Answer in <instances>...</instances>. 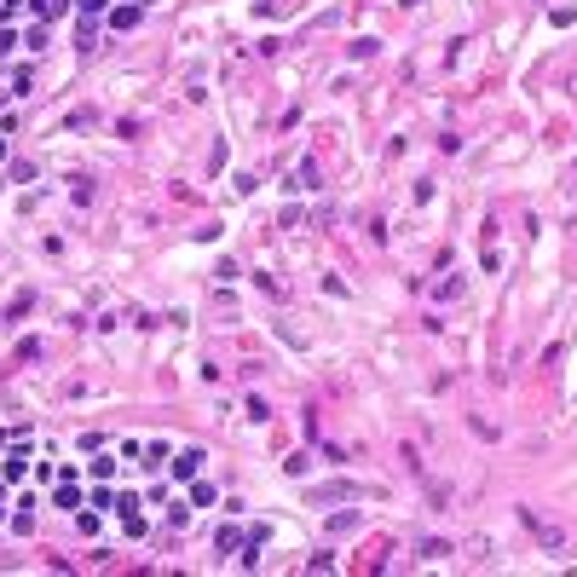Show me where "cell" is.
Instances as JSON below:
<instances>
[{
    "label": "cell",
    "mask_w": 577,
    "mask_h": 577,
    "mask_svg": "<svg viewBox=\"0 0 577 577\" xmlns=\"http://www.w3.org/2000/svg\"><path fill=\"white\" fill-rule=\"evenodd\" d=\"M197 468H202V451H179L173 456V473L179 479H197Z\"/></svg>",
    "instance_id": "6da1fadb"
},
{
    "label": "cell",
    "mask_w": 577,
    "mask_h": 577,
    "mask_svg": "<svg viewBox=\"0 0 577 577\" xmlns=\"http://www.w3.org/2000/svg\"><path fill=\"white\" fill-rule=\"evenodd\" d=\"M144 18V6H116V12H110V29H133Z\"/></svg>",
    "instance_id": "7a4b0ae2"
},
{
    "label": "cell",
    "mask_w": 577,
    "mask_h": 577,
    "mask_svg": "<svg viewBox=\"0 0 577 577\" xmlns=\"http://www.w3.org/2000/svg\"><path fill=\"white\" fill-rule=\"evenodd\" d=\"M75 6H81L87 18H99V12H104V0H75Z\"/></svg>",
    "instance_id": "3957f363"
}]
</instances>
